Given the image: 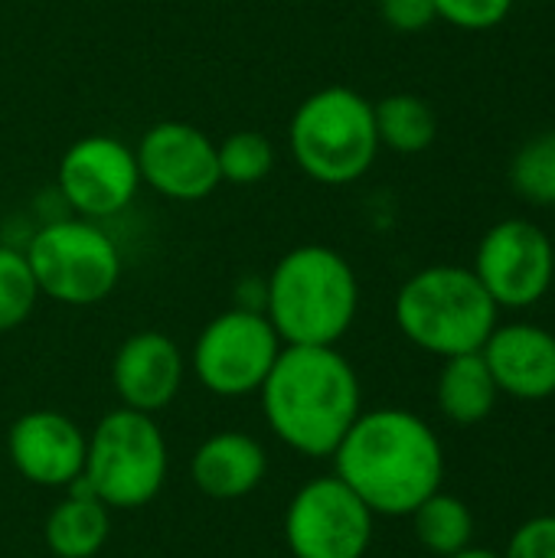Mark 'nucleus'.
<instances>
[{
	"label": "nucleus",
	"mask_w": 555,
	"mask_h": 558,
	"mask_svg": "<svg viewBox=\"0 0 555 558\" xmlns=\"http://www.w3.org/2000/svg\"><path fill=\"white\" fill-rule=\"evenodd\" d=\"M111 536V510L79 481L43 523L46 549L56 558H95Z\"/></svg>",
	"instance_id": "nucleus-17"
},
{
	"label": "nucleus",
	"mask_w": 555,
	"mask_h": 558,
	"mask_svg": "<svg viewBox=\"0 0 555 558\" xmlns=\"http://www.w3.org/2000/svg\"><path fill=\"white\" fill-rule=\"evenodd\" d=\"M553 288H555V275H553Z\"/></svg>",
	"instance_id": "nucleus-28"
},
{
	"label": "nucleus",
	"mask_w": 555,
	"mask_h": 558,
	"mask_svg": "<svg viewBox=\"0 0 555 558\" xmlns=\"http://www.w3.org/2000/svg\"><path fill=\"white\" fill-rule=\"evenodd\" d=\"M497 396H500V389H497L481 350L445 360V366L438 373L435 399L448 422H455V425L484 422L494 412Z\"/></svg>",
	"instance_id": "nucleus-18"
},
{
	"label": "nucleus",
	"mask_w": 555,
	"mask_h": 558,
	"mask_svg": "<svg viewBox=\"0 0 555 558\" xmlns=\"http://www.w3.org/2000/svg\"><path fill=\"white\" fill-rule=\"evenodd\" d=\"M412 530L415 539L438 558L455 556L471 546L474 539V517L464 500L451 494H432L422 500L412 513Z\"/></svg>",
	"instance_id": "nucleus-20"
},
{
	"label": "nucleus",
	"mask_w": 555,
	"mask_h": 558,
	"mask_svg": "<svg viewBox=\"0 0 555 558\" xmlns=\"http://www.w3.org/2000/svg\"><path fill=\"white\" fill-rule=\"evenodd\" d=\"M288 144L311 180L324 186L357 183L379 154L373 101L347 85L317 88L294 108Z\"/></svg>",
	"instance_id": "nucleus-5"
},
{
	"label": "nucleus",
	"mask_w": 555,
	"mask_h": 558,
	"mask_svg": "<svg viewBox=\"0 0 555 558\" xmlns=\"http://www.w3.org/2000/svg\"><path fill=\"white\" fill-rule=\"evenodd\" d=\"M510 10H514V0H435L438 20L468 33L500 26L510 16Z\"/></svg>",
	"instance_id": "nucleus-24"
},
{
	"label": "nucleus",
	"mask_w": 555,
	"mask_h": 558,
	"mask_svg": "<svg viewBox=\"0 0 555 558\" xmlns=\"http://www.w3.org/2000/svg\"><path fill=\"white\" fill-rule=\"evenodd\" d=\"M448 558H504L497 556V553H491V549H474V546H468V549H461V553H455V556Z\"/></svg>",
	"instance_id": "nucleus-27"
},
{
	"label": "nucleus",
	"mask_w": 555,
	"mask_h": 558,
	"mask_svg": "<svg viewBox=\"0 0 555 558\" xmlns=\"http://www.w3.org/2000/svg\"><path fill=\"white\" fill-rule=\"evenodd\" d=\"M471 271L497 307H533L553 288V239L530 219H504L481 235Z\"/></svg>",
	"instance_id": "nucleus-10"
},
{
	"label": "nucleus",
	"mask_w": 555,
	"mask_h": 558,
	"mask_svg": "<svg viewBox=\"0 0 555 558\" xmlns=\"http://www.w3.org/2000/svg\"><path fill=\"white\" fill-rule=\"evenodd\" d=\"M183 376V350L160 330L131 333L111 360V386L118 402L144 415L164 412L180 396Z\"/></svg>",
	"instance_id": "nucleus-14"
},
{
	"label": "nucleus",
	"mask_w": 555,
	"mask_h": 558,
	"mask_svg": "<svg viewBox=\"0 0 555 558\" xmlns=\"http://www.w3.org/2000/svg\"><path fill=\"white\" fill-rule=\"evenodd\" d=\"M514 190L536 206H555V128L530 137L510 160Z\"/></svg>",
	"instance_id": "nucleus-21"
},
{
	"label": "nucleus",
	"mask_w": 555,
	"mask_h": 558,
	"mask_svg": "<svg viewBox=\"0 0 555 558\" xmlns=\"http://www.w3.org/2000/svg\"><path fill=\"white\" fill-rule=\"evenodd\" d=\"M379 13L396 33H422L438 20L435 0H379Z\"/></svg>",
	"instance_id": "nucleus-26"
},
{
	"label": "nucleus",
	"mask_w": 555,
	"mask_h": 558,
	"mask_svg": "<svg viewBox=\"0 0 555 558\" xmlns=\"http://www.w3.org/2000/svg\"><path fill=\"white\" fill-rule=\"evenodd\" d=\"M167 471L170 451L154 415L118 405L92 428L79 484L108 510H141L164 490Z\"/></svg>",
	"instance_id": "nucleus-6"
},
{
	"label": "nucleus",
	"mask_w": 555,
	"mask_h": 558,
	"mask_svg": "<svg viewBox=\"0 0 555 558\" xmlns=\"http://www.w3.org/2000/svg\"><path fill=\"white\" fill-rule=\"evenodd\" d=\"M56 186L72 216L101 222L131 206L141 190L134 150L111 134H85L59 160Z\"/></svg>",
	"instance_id": "nucleus-11"
},
{
	"label": "nucleus",
	"mask_w": 555,
	"mask_h": 558,
	"mask_svg": "<svg viewBox=\"0 0 555 558\" xmlns=\"http://www.w3.org/2000/svg\"><path fill=\"white\" fill-rule=\"evenodd\" d=\"M88 435L62 412H23L7 432L13 471L36 487H72L85 468Z\"/></svg>",
	"instance_id": "nucleus-13"
},
{
	"label": "nucleus",
	"mask_w": 555,
	"mask_h": 558,
	"mask_svg": "<svg viewBox=\"0 0 555 558\" xmlns=\"http://www.w3.org/2000/svg\"><path fill=\"white\" fill-rule=\"evenodd\" d=\"M36 301L39 288L26 255L20 248L0 245V333H10L20 324H26Z\"/></svg>",
	"instance_id": "nucleus-23"
},
{
	"label": "nucleus",
	"mask_w": 555,
	"mask_h": 558,
	"mask_svg": "<svg viewBox=\"0 0 555 558\" xmlns=\"http://www.w3.org/2000/svg\"><path fill=\"white\" fill-rule=\"evenodd\" d=\"M26 262L43 298L65 307H92L121 281V252L92 219L62 216L29 235Z\"/></svg>",
	"instance_id": "nucleus-7"
},
{
	"label": "nucleus",
	"mask_w": 555,
	"mask_h": 558,
	"mask_svg": "<svg viewBox=\"0 0 555 558\" xmlns=\"http://www.w3.org/2000/svg\"><path fill=\"white\" fill-rule=\"evenodd\" d=\"M281 347V337L262 311L229 307L200 330L190 366L206 392L242 399L262 389Z\"/></svg>",
	"instance_id": "nucleus-8"
},
{
	"label": "nucleus",
	"mask_w": 555,
	"mask_h": 558,
	"mask_svg": "<svg viewBox=\"0 0 555 558\" xmlns=\"http://www.w3.org/2000/svg\"><path fill=\"white\" fill-rule=\"evenodd\" d=\"M268 474V454L258 438L245 432L209 435L190 461V477L200 494L213 500H242L262 487Z\"/></svg>",
	"instance_id": "nucleus-16"
},
{
	"label": "nucleus",
	"mask_w": 555,
	"mask_h": 558,
	"mask_svg": "<svg viewBox=\"0 0 555 558\" xmlns=\"http://www.w3.org/2000/svg\"><path fill=\"white\" fill-rule=\"evenodd\" d=\"M134 157L141 183L177 203L206 199L222 183L213 137L186 121H157L147 128Z\"/></svg>",
	"instance_id": "nucleus-12"
},
{
	"label": "nucleus",
	"mask_w": 555,
	"mask_h": 558,
	"mask_svg": "<svg viewBox=\"0 0 555 558\" xmlns=\"http://www.w3.org/2000/svg\"><path fill=\"white\" fill-rule=\"evenodd\" d=\"M504 558H555V517H536L523 523Z\"/></svg>",
	"instance_id": "nucleus-25"
},
{
	"label": "nucleus",
	"mask_w": 555,
	"mask_h": 558,
	"mask_svg": "<svg viewBox=\"0 0 555 558\" xmlns=\"http://www.w3.org/2000/svg\"><path fill=\"white\" fill-rule=\"evenodd\" d=\"M373 510L337 477H311L285 510V543L294 558H363L373 543Z\"/></svg>",
	"instance_id": "nucleus-9"
},
{
	"label": "nucleus",
	"mask_w": 555,
	"mask_h": 558,
	"mask_svg": "<svg viewBox=\"0 0 555 558\" xmlns=\"http://www.w3.org/2000/svg\"><path fill=\"white\" fill-rule=\"evenodd\" d=\"M360 311V281L353 265L330 245H298L285 252L262 298L285 347H337Z\"/></svg>",
	"instance_id": "nucleus-3"
},
{
	"label": "nucleus",
	"mask_w": 555,
	"mask_h": 558,
	"mask_svg": "<svg viewBox=\"0 0 555 558\" xmlns=\"http://www.w3.org/2000/svg\"><path fill=\"white\" fill-rule=\"evenodd\" d=\"M481 356L500 392L540 402L555 396V333L540 324H507L494 327Z\"/></svg>",
	"instance_id": "nucleus-15"
},
{
	"label": "nucleus",
	"mask_w": 555,
	"mask_h": 558,
	"mask_svg": "<svg viewBox=\"0 0 555 558\" xmlns=\"http://www.w3.org/2000/svg\"><path fill=\"white\" fill-rule=\"evenodd\" d=\"M258 396L272 435L304 458H334L363 412L360 376L337 347H281Z\"/></svg>",
	"instance_id": "nucleus-2"
},
{
	"label": "nucleus",
	"mask_w": 555,
	"mask_h": 558,
	"mask_svg": "<svg viewBox=\"0 0 555 558\" xmlns=\"http://www.w3.org/2000/svg\"><path fill=\"white\" fill-rule=\"evenodd\" d=\"M334 474L373 510V517H412L442 490L445 451L425 418L406 409L360 412L340 448Z\"/></svg>",
	"instance_id": "nucleus-1"
},
{
	"label": "nucleus",
	"mask_w": 555,
	"mask_h": 558,
	"mask_svg": "<svg viewBox=\"0 0 555 558\" xmlns=\"http://www.w3.org/2000/svg\"><path fill=\"white\" fill-rule=\"evenodd\" d=\"M373 118H376L379 147H389L406 157L429 150L438 137V118H435L432 105L409 92L386 95L383 101H376Z\"/></svg>",
	"instance_id": "nucleus-19"
},
{
	"label": "nucleus",
	"mask_w": 555,
	"mask_h": 558,
	"mask_svg": "<svg viewBox=\"0 0 555 558\" xmlns=\"http://www.w3.org/2000/svg\"><path fill=\"white\" fill-rule=\"evenodd\" d=\"M396 324L409 343L442 360L478 353L497 327L500 307L461 265H429L396 294Z\"/></svg>",
	"instance_id": "nucleus-4"
},
{
	"label": "nucleus",
	"mask_w": 555,
	"mask_h": 558,
	"mask_svg": "<svg viewBox=\"0 0 555 558\" xmlns=\"http://www.w3.org/2000/svg\"><path fill=\"white\" fill-rule=\"evenodd\" d=\"M219 180L232 186H255L275 167V147L258 131H236L222 144H216Z\"/></svg>",
	"instance_id": "nucleus-22"
}]
</instances>
